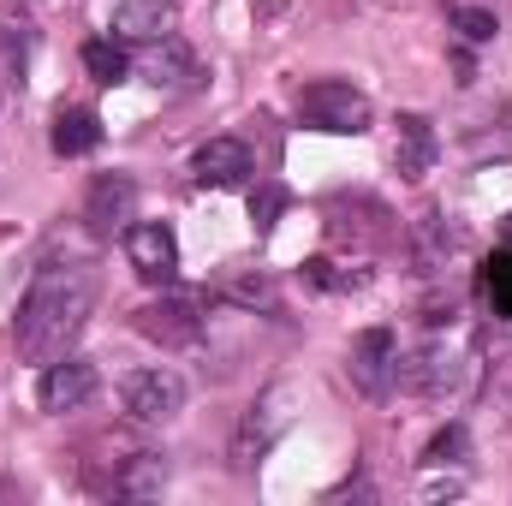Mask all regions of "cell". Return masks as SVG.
I'll list each match as a JSON object with an SVG mask.
<instances>
[{
  "instance_id": "5",
  "label": "cell",
  "mask_w": 512,
  "mask_h": 506,
  "mask_svg": "<svg viewBox=\"0 0 512 506\" xmlns=\"http://www.w3.org/2000/svg\"><path fill=\"white\" fill-rule=\"evenodd\" d=\"M292 405H298V393H292V387H268V393L251 405V417L239 423V441H233V465H239V471H251L256 459H262V453L286 435Z\"/></svg>"
},
{
  "instance_id": "16",
  "label": "cell",
  "mask_w": 512,
  "mask_h": 506,
  "mask_svg": "<svg viewBox=\"0 0 512 506\" xmlns=\"http://www.w3.org/2000/svg\"><path fill=\"white\" fill-rule=\"evenodd\" d=\"M84 72H90L96 84H126L131 78V54L120 48V36H96V42H84Z\"/></svg>"
},
{
  "instance_id": "8",
  "label": "cell",
  "mask_w": 512,
  "mask_h": 506,
  "mask_svg": "<svg viewBox=\"0 0 512 506\" xmlns=\"http://www.w3.org/2000/svg\"><path fill=\"white\" fill-rule=\"evenodd\" d=\"M131 322H137V334L155 340V346H197V334H203V310H197L191 298H155V304H143Z\"/></svg>"
},
{
  "instance_id": "2",
  "label": "cell",
  "mask_w": 512,
  "mask_h": 506,
  "mask_svg": "<svg viewBox=\"0 0 512 506\" xmlns=\"http://www.w3.org/2000/svg\"><path fill=\"white\" fill-rule=\"evenodd\" d=\"M298 120L310 131H328V137H364L376 126V108H370L364 90H352L340 78H322V84L298 90Z\"/></svg>"
},
{
  "instance_id": "12",
  "label": "cell",
  "mask_w": 512,
  "mask_h": 506,
  "mask_svg": "<svg viewBox=\"0 0 512 506\" xmlns=\"http://www.w3.org/2000/svg\"><path fill=\"white\" fill-rule=\"evenodd\" d=\"M161 489H167V459L161 453H131L102 477V495H114V501H149Z\"/></svg>"
},
{
  "instance_id": "3",
  "label": "cell",
  "mask_w": 512,
  "mask_h": 506,
  "mask_svg": "<svg viewBox=\"0 0 512 506\" xmlns=\"http://www.w3.org/2000/svg\"><path fill=\"white\" fill-rule=\"evenodd\" d=\"M471 376V352L459 346V340H429V346H417L411 358H399V376L393 387H405L411 399H453L459 387Z\"/></svg>"
},
{
  "instance_id": "10",
  "label": "cell",
  "mask_w": 512,
  "mask_h": 506,
  "mask_svg": "<svg viewBox=\"0 0 512 506\" xmlns=\"http://www.w3.org/2000/svg\"><path fill=\"white\" fill-rule=\"evenodd\" d=\"M256 173L251 149L239 143V137H209L197 155H191V179L197 185H215V191H227V185H245Z\"/></svg>"
},
{
  "instance_id": "18",
  "label": "cell",
  "mask_w": 512,
  "mask_h": 506,
  "mask_svg": "<svg viewBox=\"0 0 512 506\" xmlns=\"http://www.w3.org/2000/svg\"><path fill=\"white\" fill-rule=\"evenodd\" d=\"M465 459H471V435H465V423L435 429V441L423 447V465H429V471H447V465H465Z\"/></svg>"
},
{
  "instance_id": "11",
  "label": "cell",
  "mask_w": 512,
  "mask_h": 506,
  "mask_svg": "<svg viewBox=\"0 0 512 506\" xmlns=\"http://www.w3.org/2000/svg\"><path fill=\"white\" fill-rule=\"evenodd\" d=\"M399 376V340L387 334V328H364L358 340H352V381L364 387V393H387Z\"/></svg>"
},
{
  "instance_id": "7",
  "label": "cell",
  "mask_w": 512,
  "mask_h": 506,
  "mask_svg": "<svg viewBox=\"0 0 512 506\" xmlns=\"http://www.w3.org/2000/svg\"><path fill=\"white\" fill-rule=\"evenodd\" d=\"M126 262H131L137 280L167 286L179 274V239H173V227L167 221H137V227H126Z\"/></svg>"
},
{
  "instance_id": "13",
  "label": "cell",
  "mask_w": 512,
  "mask_h": 506,
  "mask_svg": "<svg viewBox=\"0 0 512 506\" xmlns=\"http://www.w3.org/2000/svg\"><path fill=\"white\" fill-rule=\"evenodd\" d=\"M435 155H441L435 126L423 114H399V126H393V167H399V179H423L435 167Z\"/></svg>"
},
{
  "instance_id": "17",
  "label": "cell",
  "mask_w": 512,
  "mask_h": 506,
  "mask_svg": "<svg viewBox=\"0 0 512 506\" xmlns=\"http://www.w3.org/2000/svg\"><path fill=\"white\" fill-rule=\"evenodd\" d=\"M143 78H149L155 90H161V84L173 90L179 78H191V54H185V48H179L173 36H161V42H149V54H143Z\"/></svg>"
},
{
  "instance_id": "20",
  "label": "cell",
  "mask_w": 512,
  "mask_h": 506,
  "mask_svg": "<svg viewBox=\"0 0 512 506\" xmlns=\"http://www.w3.org/2000/svg\"><path fill=\"white\" fill-rule=\"evenodd\" d=\"M483 292H489L495 316H507V322H512V251H507V256H495V262L483 268Z\"/></svg>"
},
{
  "instance_id": "14",
  "label": "cell",
  "mask_w": 512,
  "mask_h": 506,
  "mask_svg": "<svg viewBox=\"0 0 512 506\" xmlns=\"http://www.w3.org/2000/svg\"><path fill=\"white\" fill-rule=\"evenodd\" d=\"M120 42H161L173 36V0H120L114 6V24H108Z\"/></svg>"
},
{
  "instance_id": "4",
  "label": "cell",
  "mask_w": 512,
  "mask_h": 506,
  "mask_svg": "<svg viewBox=\"0 0 512 506\" xmlns=\"http://www.w3.org/2000/svg\"><path fill=\"white\" fill-rule=\"evenodd\" d=\"M120 405H126L131 423H173L185 411V376L179 370H131L120 381Z\"/></svg>"
},
{
  "instance_id": "23",
  "label": "cell",
  "mask_w": 512,
  "mask_h": 506,
  "mask_svg": "<svg viewBox=\"0 0 512 506\" xmlns=\"http://www.w3.org/2000/svg\"><path fill=\"white\" fill-rule=\"evenodd\" d=\"M501 239H507V251H512V215H507V221H501Z\"/></svg>"
},
{
  "instance_id": "21",
  "label": "cell",
  "mask_w": 512,
  "mask_h": 506,
  "mask_svg": "<svg viewBox=\"0 0 512 506\" xmlns=\"http://www.w3.org/2000/svg\"><path fill=\"white\" fill-rule=\"evenodd\" d=\"M280 215H286V191H280V185H256L251 191V227L256 233H268Z\"/></svg>"
},
{
  "instance_id": "19",
  "label": "cell",
  "mask_w": 512,
  "mask_h": 506,
  "mask_svg": "<svg viewBox=\"0 0 512 506\" xmlns=\"http://www.w3.org/2000/svg\"><path fill=\"white\" fill-rule=\"evenodd\" d=\"M304 280H310V286H322V292H352V286H364V280H370V268H340V262L316 256V262H304Z\"/></svg>"
},
{
  "instance_id": "9",
  "label": "cell",
  "mask_w": 512,
  "mask_h": 506,
  "mask_svg": "<svg viewBox=\"0 0 512 506\" xmlns=\"http://www.w3.org/2000/svg\"><path fill=\"white\" fill-rule=\"evenodd\" d=\"M84 221H90V233H102V239L126 233L131 221H137V185H131L126 173H102V179L90 185V197H84Z\"/></svg>"
},
{
  "instance_id": "1",
  "label": "cell",
  "mask_w": 512,
  "mask_h": 506,
  "mask_svg": "<svg viewBox=\"0 0 512 506\" xmlns=\"http://www.w3.org/2000/svg\"><path fill=\"white\" fill-rule=\"evenodd\" d=\"M96 310V274L84 262H42L36 280L24 286L18 298V322H12V340H18V358L24 364H54L66 358V346L84 334Z\"/></svg>"
},
{
  "instance_id": "22",
  "label": "cell",
  "mask_w": 512,
  "mask_h": 506,
  "mask_svg": "<svg viewBox=\"0 0 512 506\" xmlns=\"http://www.w3.org/2000/svg\"><path fill=\"white\" fill-rule=\"evenodd\" d=\"M453 24L465 30V42H489V36H495V12H483V6H459Z\"/></svg>"
},
{
  "instance_id": "6",
  "label": "cell",
  "mask_w": 512,
  "mask_h": 506,
  "mask_svg": "<svg viewBox=\"0 0 512 506\" xmlns=\"http://www.w3.org/2000/svg\"><path fill=\"white\" fill-rule=\"evenodd\" d=\"M96 387H102V376H96V364L90 358H54V364H42V381H36V405L42 411H84L90 399H96Z\"/></svg>"
},
{
  "instance_id": "15",
  "label": "cell",
  "mask_w": 512,
  "mask_h": 506,
  "mask_svg": "<svg viewBox=\"0 0 512 506\" xmlns=\"http://www.w3.org/2000/svg\"><path fill=\"white\" fill-rule=\"evenodd\" d=\"M102 143V120L90 108H60L54 114V155H90Z\"/></svg>"
}]
</instances>
